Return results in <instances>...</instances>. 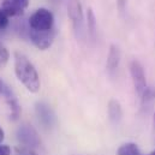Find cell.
Returning <instances> with one entry per match:
<instances>
[{"label":"cell","instance_id":"cell-18","mask_svg":"<svg viewBox=\"0 0 155 155\" xmlns=\"http://www.w3.org/2000/svg\"><path fill=\"white\" fill-rule=\"evenodd\" d=\"M8 25V16L0 8V30L5 29Z\"/></svg>","mask_w":155,"mask_h":155},{"label":"cell","instance_id":"cell-23","mask_svg":"<svg viewBox=\"0 0 155 155\" xmlns=\"http://www.w3.org/2000/svg\"><path fill=\"white\" fill-rule=\"evenodd\" d=\"M148 155H155V150H153L152 153H149V154H148Z\"/></svg>","mask_w":155,"mask_h":155},{"label":"cell","instance_id":"cell-17","mask_svg":"<svg viewBox=\"0 0 155 155\" xmlns=\"http://www.w3.org/2000/svg\"><path fill=\"white\" fill-rule=\"evenodd\" d=\"M16 152H17L16 155H38L33 150V148H28V147H18Z\"/></svg>","mask_w":155,"mask_h":155},{"label":"cell","instance_id":"cell-16","mask_svg":"<svg viewBox=\"0 0 155 155\" xmlns=\"http://www.w3.org/2000/svg\"><path fill=\"white\" fill-rule=\"evenodd\" d=\"M8 58H10V53H8L7 48L0 42V68L5 66L7 64Z\"/></svg>","mask_w":155,"mask_h":155},{"label":"cell","instance_id":"cell-10","mask_svg":"<svg viewBox=\"0 0 155 155\" xmlns=\"http://www.w3.org/2000/svg\"><path fill=\"white\" fill-rule=\"evenodd\" d=\"M107 113H108V118L111 120L112 124H119L121 118H123V110H121V105L119 104V101L116 99L110 100L108 106H107Z\"/></svg>","mask_w":155,"mask_h":155},{"label":"cell","instance_id":"cell-22","mask_svg":"<svg viewBox=\"0 0 155 155\" xmlns=\"http://www.w3.org/2000/svg\"><path fill=\"white\" fill-rule=\"evenodd\" d=\"M4 138H5V132H4V130H2V127L0 126V144L2 143V141H4Z\"/></svg>","mask_w":155,"mask_h":155},{"label":"cell","instance_id":"cell-8","mask_svg":"<svg viewBox=\"0 0 155 155\" xmlns=\"http://www.w3.org/2000/svg\"><path fill=\"white\" fill-rule=\"evenodd\" d=\"M29 5V0H5L1 4V10L8 17H19L24 13Z\"/></svg>","mask_w":155,"mask_h":155},{"label":"cell","instance_id":"cell-1","mask_svg":"<svg viewBox=\"0 0 155 155\" xmlns=\"http://www.w3.org/2000/svg\"><path fill=\"white\" fill-rule=\"evenodd\" d=\"M15 74L30 93H38L40 90L41 82L39 74L33 63L21 52L15 53Z\"/></svg>","mask_w":155,"mask_h":155},{"label":"cell","instance_id":"cell-11","mask_svg":"<svg viewBox=\"0 0 155 155\" xmlns=\"http://www.w3.org/2000/svg\"><path fill=\"white\" fill-rule=\"evenodd\" d=\"M120 57H121V54H120L119 47L117 45H111L108 57H107V64H106L107 70L110 72H113L118 69V66L120 64Z\"/></svg>","mask_w":155,"mask_h":155},{"label":"cell","instance_id":"cell-6","mask_svg":"<svg viewBox=\"0 0 155 155\" xmlns=\"http://www.w3.org/2000/svg\"><path fill=\"white\" fill-rule=\"evenodd\" d=\"M29 36L31 42L34 43V46L36 48H39L40 51H46L48 49L53 41L57 36V29L53 28L52 30L48 31H36V30H29Z\"/></svg>","mask_w":155,"mask_h":155},{"label":"cell","instance_id":"cell-19","mask_svg":"<svg viewBox=\"0 0 155 155\" xmlns=\"http://www.w3.org/2000/svg\"><path fill=\"white\" fill-rule=\"evenodd\" d=\"M0 155H11V148L6 144H0Z\"/></svg>","mask_w":155,"mask_h":155},{"label":"cell","instance_id":"cell-20","mask_svg":"<svg viewBox=\"0 0 155 155\" xmlns=\"http://www.w3.org/2000/svg\"><path fill=\"white\" fill-rule=\"evenodd\" d=\"M117 2H118V6H119L120 11H121V12H124L125 6H126V1H125V0H118Z\"/></svg>","mask_w":155,"mask_h":155},{"label":"cell","instance_id":"cell-13","mask_svg":"<svg viewBox=\"0 0 155 155\" xmlns=\"http://www.w3.org/2000/svg\"><path fill=\"white\" fill-rule=\"evenodd\" d=\"M118 155H141V150L140 148L137 147L136 143H132V142H129V143H124L119 147Z\"/></svg>","mask_w":155,"mask_h":155},{"label":"cell","instance_id":"cell-4","mask_svg":"<svg viewBox=\"0 0 155 155\" xmlns=\"http://www.w3.org/2000/svg\"><path fill=\"white\" fill-rule=\"evenodd\" d=\"M68 15L71 19L75 34L77 39H82L83 36V11L82 5L78 0H71L68 6Z\"/></svg>","mask_w":155,"mask_h":155},{"label":"cell","instance_id":"cell-7","mask_svg":"<svg viewBox=\"0 0 155 155\" xmlns=\"http://www.w3.org/2000/svg\"><path fill=\"white\" fill-rule=\"evenodd\" d=\"M35 111H36V116L39 118V121L45 129H52L55 125L57 123L55 113L48 104L40 101L35 105Z\"/></svg>","mask_w":155,"mask_h":155},{"label":"cell","instance_id":"cell-3","mask_svg":"<svg viewBox=\"0 0 155 155\" xmlns=\"http://www.w3.org/2000/svg\"><path fill=\"white\" fill-rule=\"evenodd\" d=\"M17 140L19 141L21 144H23V147H28V148L39 147L41 143L38 131L34 129V126H31L29 124H23L18 127Z\"/></svg>","mask_w":155,"mask_h":155},{"label":"cell","instance_id":"cell-9","mask_svg":"<svg viewBox=\"0 0 155 155\" xmlns=\"http://www.w3.org/2000/svg\"><path fill=\"white\" fill-rule=\"evenodd\" d=\"M155 107V88L147 87L144 93L141 96V112L148 114L153 112Z\"/></svg>","mask_w":155,"mask_h":155},{"label":"cell","instance_id":"cell-21","mask_svg":"<svg viewBox=\"0 0 155 155\" xmlns=\"http://www.w3.org/2000/svg\"><path fill=\"white\" fill-rule=\"evenodd\" d=\"M152 135H153V141L155 142V112L153 113V120H152Z\"/></svg>","mask_w":155,"mask_h":155},{"label":"cell","instance_id":"cell-15","mask_svg":"<svg viewBox=\"0 0 155 155\" xmlns=\"http://www.w3.org/2000/svg\"><path fill=\"white\" fill-rule=\"evenodd\" d=\"M0 95L4 96L5 100H7V99H10V97H12L15 95L13 90L7 84H5V82L1 81V79H0Z\"/></svg>","mask_w":155,"mask_h":155},{"label":"cell","instance_id":"cell-12","mask_svg":"<svg viewBox=\"0 0 155 155\" xmlns=\"http://www.w3.org/2000/svg\"><path fill=\"white\" fill-rule=\"evenodd\" d=\"M87 25H88V34L89 36L91 38V40L96 39V18H95V15L93 12V10L89 7L88 8V12H87Z\"/></svg>","mask_w":155,"mask_h":155},{"label":"cell","instance_id":"cell-5","mask_svg":"<svg viewBox=\"0 0 155 155\" xmlns=\"http://www.w3.org/2000/svg\"><path fill=\"white\" fill-rule=\"evenodd\" d=\"M130 72H131V78L134 82L135 90L137 95L141 97L144 90L147 89V79H146V74L142 64L137 60H132L130 65Z\"/></svg>","mask_w":155,"mask_h":155},{"label":"cell","instance_id":"cell-2","mask_svg":"<svg viewBox=\"0 0 155 155\" xmlns=\"http://www.w3.org/2000/svg\"><path fill=\"white\" fill-rule=\"evenodd\" d=\"M29 27L31 30L36 31H48L54 28V16L45 7L38 8L29 18Z\"/></svg>","mask_w":155,"mask_h":155},{"label":"cell","instance_id":"cell-14","mask_svg":"<svg viewBox=\"0 0 155 155\" xmlns=\"http://www.w3.org/2000/svg\"><path fill=\"white\" fill-rule=\"evenodd\" d=\"M6 104L8 105L10 111H11L10 118H11L12 120H17V119L19 118V116H21V106H19V104H18L17 97L13 96V97L6 100Z\"/></svg>","mask_w":155,"mask_h":155}]
</instances>
